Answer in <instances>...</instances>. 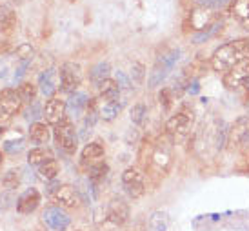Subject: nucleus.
Masks as SVG:
<instances>
[{
	"instance_id": "f257e3e1",
	"label": "nucleus",
	"mask_w": 249,
	"mask_h": 231,
	"mask_svg": "<svg viewBox=\"0 0 249 231\" xmlns=\"http://www.w3.org/2000/svg\"><path fill=\"white\" fill-rule=\"evenodd\" d=\"M246 60H249V38H236L214 49L211 68L218 73H228Z\"/></svg>"
},
{
	"instance_id": "f03ea898",
	"label": "nucleus",
	"mask_w": 249,
	"mask_h": 231,
	"mask_svg": "<svg viewBox=\"0 0 249 231\" xmlns=\"http://www.w3.org/2000/svg\"><path fill=\"white\" fill-rule=\"evenodd\" d=\"M178 56H180V49H169L166 53L155 60V66L153 70L149 71V78H147V86L149 88H159L162 86V82L169 77V73L173 71L175 64L178 62Z\"/></svg>"
},
{
	"instance_id": "7ed1b4c3",
	"label": "nucleus",
	"mask_w": 249,
	"mask_h": 231,
	"mask_svg": "<svg viewBox=\"0 0 249 231\" xmlns=\"http://www.w3.org/2000/svg\"><path fill=\"white\" fill-rule=\"evenodd\" d=\"M58 80H60V89L64 93H76L78 86L82 84V71L80 66L75 62H64L58 70Z\"/></svg>"
},
{
	"instance_id": "20e7f679",
	"label": "nucleus",
	"mask_w": 249,
	"mask_h": 231,
	"mask_svg": "<svg viewBox=\"0 0 249 231\" xmlns=\"http://www.w3.org/2000/svg\"><path fill=\"white\" fill-rule=\"evenodd\" d=\"M53 135H55L56 144L62 147L66 153H75L76 151V133H75V126L73 122L68 119H64L62 122H58L53 129Z\"/></svg>"
},
{
	"instance_id": "39448f33",
	"label": "nucleus",
	"mask_w": 249,
	"mask_h": 231,
	"mask_svg": "<svg viewBox=\"0 0 249 231\" xmlns=\"http://www.w3.org/2000/svg\"><path fill=\"white\" fill-rule=\"evenodd\" d=\"M49 198L53 202L64 206V208H78L80 202H82L78 191L73 186H70V184H60V186L51 188L49 189Z\"/></svg>"
},
{
	"instance_id": "423d86ee",
	"label": "nucleus",
	"mask_w": 249,
	"mask_h": 231,
	"mask_svg": "<svg viewBox=\"0 0 249 231\" xmlns=\"http://www.w3.org/2000/svg\"><path fill=\"white\" fill-rule=\"evenodd\" d=\"M122 186H124L125 193L131 198H139L145 193V178L144 173L139 171L137 168H127L122 173Z\"/></svg>"
},
{
	"instance_id": "0eeeda50",
	"label": "nucleus",
	"mask_w": 249,
	"mask_h": 231,
	"mask_svg": "<svg viewBox=\"0 0 249 231\" xmlns=\"http://www.w3.org/2000/svg\"><path fill=\"white\" fill-rule=\"evenodd\" d=\"M22 97L18 95V89L6 88L0 91V119H9L22 107Z\"/></svg>"
},
{
	"instance_id": "6e6552de",
	"label": "nucleus",
	"mask_w": 249,
	"mask_h": 231,
	"mask_svg": "<svg viewBox=\"0 0 249 231\" xmlns=\"http://www.w3.org/2000/svg\"><path fill=\"white\" fill-rule=\"evenodd\" d=\"M193 122V115L187 111H177L175 115L169 117V120L166 122V131L175 139L186 137L189 133V127Z\"/></svg>"
},
{
	"instance_id": "1a4fd4ad",
	"label": "nucleus",
	"mask_w": 249,
	"mask_h": 231,
	"mask_svg": "<svg viewBox=\"0 0 249 231\" xmlns=\"http://www.w3.org/2000/svg\"><path fill=\"white\" fill-rule=\"evenodd\" d=\"M42 220L53 231H66L71 224V217L58 206H51L42 213Z\"/></svg>"
},
{
	"instance_id": "9d476101",
	"label": "nucleus",
	"mask_w": 249,
	"mask_h": 231,
	"mask_svg": "<svg viewBox=\"0 0 249 231\" xmlns=\"http://www.w3.org/2000/svg\"><path fill=\"white\" fill-rule=\"evenodd\" d=\"M224 86L229 88V89L249 88V60L233 68L228 73H224Z\"/></svg>"
},
{
	"instance_id": "9b49d317",
	"label": "nucleus",
	"mask_w": 249,
	"mask_h": 231,
	"mask_svg": "<svg viewBox=\"0 0 249 231\" xmlns=\"http://www.w3.org/2000/svg\"><path fill=\"white\" fill-rule=\"evenodd\" d=\"M66 111H68V102L58 97L49 98L44 107V117H46V124L56 126L58 122L66 119Z\"/></svg>"
},
{
	"instance_id": "f8f14e48",
	"label": "nucleus",
	"mask_w": 249,
	"mask_h": 231,
	"mask_svg": "<svg viewBox=\"0 0 249 231\" xmlns=\"http://www.w3.org/2000/svg\"><path fill=\"white\" fill-rule=\"evenodd\" d=\"M228 144L235 147H242L249 144V115L238 119L233 124V127L229 129Z\"/></svg>"
},
{
	"instance_id": "ddd939ff",
	"label": "nucleus",
	"mask_w": 249,
	"mask_h": 231,
	"mask_svg": "<svg viewBox=\"0 0 249 231\" xmlns=\"http://www.w3.org/2000/svg\"><path fill=\"white\" fill-rule=\"evenodd\" d=\"M40 202H42L40 193L35 188H29L18 196V200H17V211L22 213V215H29V213H33L40 206Z\"/></svg>"
},
{
	"instance_id": "4468645a",
	"label": "nucleus",
	"mask_w": 249,
	"mask_h": 231,
	"mask_svg": "<svg viewBox=\"0 0 249 231\" xmlns=\"http://www.w3.org/2000/svg\"><path fill=\"white\" fill-rule=\"evenodd\" d=\"M107 218L117 226L125 224L127 218H129V206H127V202L122 200V198H113L109 206H107Z\"/></svg>"
},
{
	"instance_id": "2eb2a0df",
	"label": "nucleus",
	"mask_w": 249,
	"mask_h": 231,
	"mask_svg": "<svg viewBox=\"0 0 249 231\" xmlns=\"http://www.w3.org/2000/svg\"><path fill=\"white\" fill-rule=\"evenodd\" d=\"M231 15L235 20L249 31V0H233L231 4Z\"/></svg>"
},
{
	"instance_id": "dca6fc26",
	"label": "nucleus",
	"mask_w": 249,
	"mask_h": 231,
	"mask_svg": "<svg viewBox=\"0 0 249 231\" xmlns=\"http://www.w3.org/2000/svg\"><path fill=\"white\" fill-rule=\"evenodd\" d=\"M49 139H51V133H49V127L46 122H33L31 127H29V140L33 144H48Z\"/></svg>"
},
{
	"instance_id": "f3484780",
	"label": "nucleus",
	"mask_w": 249,
	"mask_h": 231,
	"mask_svg": "<svg viewBox=\"0 0 249 231\" xmlns=\"http://www.w3.org/2000/svg\"><path fill=\"white\" fill-rule=\"evenodd\" d=\"M88 106H89V98L86 93H73L70 97V102H68V109L73 117H80Z\"/></svg>"
},
{
	"instance_id": "a211bd4d",
	"label": "nucleus",
	"mask_w": 249,
	"mask_h": 231,
	"mask_svg": "<svg viewBox=\"0 0 249 231\" xmlns=\"http://www.w3.org/2000/svg\"><path fill=\"white\" fill-rule=\"evenodd\" d=\"M38 86H40V91L44 97L53 98L56 91V82H55V70H48L44 71L38 78Z\"/></svg>"
},
{
	"instance_id": "6ab92c4d",
	"label": "nucleus",
	"mask_w": 249,
	"mask_h": 231,
	"mask_svg": "<svg viewBox=\"0 0 249 231\" xmlns=\"http://www.w3.org/2000/svg\"><path fill=\"white\" fill-rule=\"evenodd\" d=\"M49 160H53V153L49 151L48 147H33L28 153V162L31 166H42V164H46Z\"/></svg>"
},
{
	"instance_id": "aec40b11",
	"label": "nucleus",
	"mask_w": 249,
	"mask_h": 231,
	"mask_svg": "<svg viewBox=\"0 0 249 231\" xmlns=\"http://www.w3.org/2000/svg\"><path fill=\"white\" fill-rule=\"evenodd\" d=\"M106 155L104 146L98 142H89L82 149V160L84 162H98Z\"/></svg>"
},
{
	"instance_id": "412c9836",
	"label": "nucleus",
	"mask_w": 249,
	"mask_h": 231,
	"mask_svg": "<svg viewBox=\"0 0 249 231\" xmlns=\"http://www.w3.org/2000/svg\"><path fill=\"white\" fill-rule=\"evenodd\" d=\"M109 71H111V68H109V64H107V62L95 64V66L91 68V71H89L91 82H93L95 86H100L104 80H107V78H109Z\"/></svg>"
},
{
	"instance_id": "4be33fe9",
	"label": "nucleus",
	"mask_w": 249,
	"mask_h": 231,
	"mask_svg": "<svg viewBox=\"0 0 249 231\" xmlns=\"http://www.w3.org/2000/svg\"><path fill=\"white\" fill-rule=\"evenodd\" d=\"M98 89H100V97L107 102V100H117L118 93H120V86H118L117 80L107 78V80H104L102 84L98 86Z\"/></svg>"
},
{
	"instance_id": "5701e85b",
	"label": "nucleus",
	"mask_w": 249,
	"mask_h": 231,
	"mask_svg": "<svg viewBox=\"0 0 249 231\" xmlns=\"http://www.w3.org/2000/svg\"><path fill=\"white\" fill-rule=\"evenodd\" d=\"M58 173H60V164H58L55 159L46 162V164H42V166H38V177H40L42 180H46V182L55 180L56 177H58Z\"/></svg>"
},
{
	"instance_id": "b1692460",
	"label": "nucleus",
	"mask_w": 249,
	"mask_h": 231,
	"mask_svg": "<svg viewBox=\"0 0 249 231\" xmlns=\"http://www.w3.org/2000/svg\"><path fill=\"white\" fill-rule=\"evenodd\" d=\"M169 226V215L166 211H153L149 217V228L151 231H166Z\"/></svg>"
},
{
	"instance_id": "393cba45",
	"label": "nucleus",
	"mask_w": 249,
	"mask_h": 231,
	"mask_svg": "<svg viewBox=\"0 0 249 231\" xmlns=\"http://www.w3.org/2000/svg\"><path fill=\"white\" fill-rule=\"evenodd\" d=\"M120 109H122V106L118 104V100H107V102H104V104L100 106V117L104 120H107V122H111V120H115L118 117V113H120Z\"/></svg>"
},
{
	"instance_id": "a878e982",
	"label": "nucleus",
	"mask_w": 249,
	"mask_h": 231,
	"mask_svg": "<svg viewBox=\"0 0 249 231\" xmlns=\"http://www.w3.org/2000/svg\"><path fill=\"white\" fill-rule=\"evenodd\" d=\"M222 29V22H213V24H209L206 29H200L196 35H193V42L195 44H202V42H208L209 38L214 35V33H218Z\"/></svg>"
},
{
	"instance_id": "bb28decb",
	"label": "nucleus",
	"mask_w": 249,
	"mask_h": 231,
	"mask_svg": "<svg viewBox=\"0 0 249 231\" xmlns=\"http://www.w3.org/2000/svg\"><path fill=\"white\" fill-rule=\"evenodd\" d=\"M107 171H109V168H107V164H104V162H98V164H95V166H91L89 169V180L91 182H102L106 177H107Z\"/></svg>"
},
{
	"instance_id": "cd10ccee",
	"label": "nucleus",
	"mask_w": 249,
	"mask_h": 231,
	"mask_svg": "<svg viewBox=\"0 0 249 231\" xmlns=\"http://www.w3.org/2000/svg\"><path fill=\"white\" fill-rule=\"evenodd\" d=\"M18 95L22 97L24 102H29V104H31L36 97V86L29 84V82H24V84L18 86Z\"/></svg>"
},
{
	"instance_id": "c85d7f7f",
	"label": "nucleus",
	"mask_w": 249,
	"mask_h": 231,
	"mask_svg": "<svg viewBox=\"0 0 249 231\" xmlns=\"http://www.w3.org/2000/svg\"><path fill=\"white\" fill-rule=\"evenodd\" d=\"M145 78V66L142 62H133L131 66V84L140 86Z\"/></svg>"
},
{
	"instance_id": "c756f323",
	"label": "nucleus",
	"mask_w": 249,
	"mask_h": 231,
	"mask_svg": "<svg viewBox=\"0 0 249 231\" xmlns=\"http://www.w3.org/2000/svg\"><path fill=\"white\" fill-rule=\"evenodd\" d=\"M15 24L13 11L6 6H0V29H9Z\"/></svg>"
},
{
	"instance_id": "7c9ffc66",
	"label": "nucleus",
	"mask_w": 249,
	"mask_h": 231,
	"mask_svg": "<svg viewBox=\"0 0 249 231\" xmlns=\"http://www.w3.org/2000/svg\"><path fill=\"white\" fill-rule=\"evenodd\" d=\"M18 184H20V175H18V171H15V169L7 171L6 175H4V178H2V188H6V189H15Z\"/></svg>"
},
{
	"instance_id": "2f4dec72",
	"label": "nucleus",
	"mask_w": 249,
	"mask_h": 231,
	"mask_svg": "<svg viewBox=\"0 0 249 231\" xmlns=\"http://www.w3.org/2000/svg\"><path fill=\"white\" fill-rule=\"evenodd\" d=\"M145 115H147V109H145L144 104H135L131 107V120L133 124H137V126H142L145 120Z\"/></svg>"
},
{
	"instance_id": "473e14b6",
	"label": "nucleus",
	"mask_w": 249,
	"mask_h": 231,
	"mask_svg": "<svg viewBox=\"0 0 249 231\" xmlns=\"http://www.w3.org/2000/svg\"><path fill=\"white\" fill-rule=\"evenodd\" d=\"M193 2L198 7H204V9H218V7L228 6L233 0H193Z\"/></svg>"
},
{
	"instance_id": "72a5a7b5",
	"label": "nucleus",
	"mask_w": 249,
	"mask_h": 231,
	"mask_svg": "<svg viewBox=\"0 0 249 231\" xmlns=\"http://www.w3.org/2000/svg\"><path fill=\"white\" fill-rule=\"evenodd\" d=\"M42 115H44V111H42V107H40V102L33 100V102H31V106H29V109L26 111V119H28V120H36L38 117H42Z\"/></svg>"
},
{
	"instance_id": "f704fd0d",
	"label": "nucleus",
	"mask_w": 249,
	"mask_h": 231,
	"mask_svg": "<svg viewBox=\"0 0 249 231\" xmlns=\"http://www.w3.org/2000/svg\"><path fill=\"white\" fill-rule=\"evenodd\" d=\"M159 98H160V106L167 111V109L171 107V91H169V89H162Z\"/></svg>"
},
{
	"instance_id": "c9c22d12",
	"label": "nucleus",
	"mask_w": 249,
	"mask_h": 231,
	"mask_svg": "<svg viewBox=\"0 0 249 231\" xmlns=\"http://www.w3.org/2000/svg\"><path fill=\"white\" fill-rule=\"evenodd\" d=\"M118 82V86H120V89H127V88H131V78L125 77V73H122V71H117V78H115Z\"/></svg>"
},
{
	"instance_id": "e433bc0d",
	"label": "nucleus",
	"mask_w": 249,
	"mask_h": 231,
	"mask_svg": "<svg viewBox=\"0 0 249 231\" xmlns=\"http://www.w3.org/2000/svg\"><path fill=\"white\" fill-rule=\"evenodd\" d=\"M0 6H4V0H0Z\"/></svg>"
},
{
	"instance_id": "4c0bfd02",
	"label": "nucleus",
	"mask_w": 249,
	"mask_h": 231,
	"mask_svg": "<svg viewBox=\"0 0 249 231\" xmlns=\"http://www.w3.org/2000/svg\"><path fill=\"white\" fill-rule=\"evenodd\" d=\"M0 162H2V153H0Z\"/></svg>"
}]
</instances>
